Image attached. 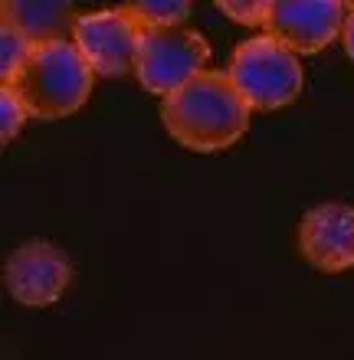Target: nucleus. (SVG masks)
Returning a JSON list of instances; mask_svg holds the SVG:
<instances>
[{"label": "nucleus", "instance_id": "f8f14e48", "mask_svg": "<svg viewBox=\"0 0 354 360\" xmlns=\"http://www.w3.org/2000/svg\"><path fill=\"white\" fill-rule=\"evenodd\" d=\"M27 118H30V112H27V105H23V98L17 95V89L0 86V141L4 144L13 141Z\"/></svg>", "mask_w": 354, "mask_h": 360}, {"label": "nucleus", "instance_id": "0eeeda50", "mask_svg": "<svg viewBox=\"0 0 354 360\" xmlns=\"http://www.w3.org/2000/svg\"><path fill=\"white\" fill-rule=\"evenodd\" d=\"M348 7L341 0H272L266 33L296 56H312L341 39Z\"/></svg>", "mask_w": 354, "mask_h": 360}, {"label": "nucleus", "instance_id": "9d476101", "mask_svg": "<svg viewBox=\"0 0 354 360\" xmlns=\"http://www.w3.org/2000/svg\"><path fill=\"white\" fill-rule=\"evenodd\" d=\"M122 10L148 33V30H177L191 17V0H138L122 4Z\"/></svg>", "mask_w": 354, "mask_h": 360}, {"label": "nucleus", "instance_id": "f03ea898", "mask_svg": "<svg viewBox=\"0 0 354 360\" xmlns=\"http://www.w3.org/2000/svg\"><path fill=\"white\" fill-rule=\"evenodd\" d=\"M92 66L72 39L37 46L20 76L10 82L27 105L30 118H66L76 115L92 95Z\"/></svg>", "mask_w": 354, "mask_h": 360}, {"label": "nucleus", "instance_id": "423d86ee", "mask_svg": "<svg viewBox=\"0 0 354 360\" xmlns=\"http://www.w3.org/2000/svg\"><path fill=\"white\" fill-rule=\"evenodd\" d=\"M72 282V262L56 243L30 239L7 256L4 266V285L10 298L30 308H46L63 298Z\"/></svg>", "mask_w": 354, "mask_h": 360}, {"label": "nucleus", "instance_id": "39448f33", "mask_svg": "<svg viewBox=\"0 0 354 360\" xmlns=\"http://www.w3.org/2000/svg\"><path fill=\"white\" fill-rule=\"evenodd\" d=\"M141 37L144 30L122 7L79 13L76 27H72V43L86 56L92 72L106 79H122L134 72Z\"/></svg>", "mask_w": 354, "mask_h": 360}, {"label": "nucleus", "instance_id": "20e7f679", "mask_svg": "<svg viewBox=\"0 0 354 360\" xmlns=\"http://www.w3.org/2000/svg\"><path fill=\"white\" fill-rule=\"evenodd\" d=\"M207 63H210V43L201 30H148L138 49L134 79L144 92L167 98L197 76H203Z\"/></svg>", "mask_w": 354, "mask_h": 360}, {"label": "nucleus", "instance_id": "1a4fd4ad", "mask_svg": "<svg viewBox=\"0 0 354 360\" xmlns=\"http://www.w3.org/2000/svg\"><path fill=\"white\" fill-rule=\"evenodd\" d=\"M76 20H79L76 7L66 4V0H7L0 7V23L13 27L33 46L69 39Z\"/></svg>", "mask_w": 354, "mask_h": 360}, {"label": "nucleus", "instance_id": "ddd939ff", "mask_svg": "<svg viewBox=\"0 0 354 360\" xmlns=\"http://www.w3.org/2000/svg\"><path fill=\"white\" fill-rule=\"evenodd\" d=\"M217 10H220L223 17L243 23V27H266L272 0H220Z\"/></svg>", "mask_w": 354, "mask_h": 360}, {"label": "nucleus", "instance_id": "9b49d317", "mask_svg": "<svg viewBox=\"0 0 354 360\" xmlns=\"http://www.w3.org/2000/svg\"><path fill=\"white\" fill-rule=\"evenodd\" d=\"M33 43L27 37H20L13 27L0 23V86H10L20 76V69L27 66V59L33 56Z\"/></svg>", "mask_w": 354, "mask_h": 360}, {"label": "nucleus", "instance_id": "4468645a", "mask_svg": "<svg viewBox=\"0 0 354 360\" xmlns=\"http://www.w3.org/2000/svg\"><path fill=\"white\" fill-rule=\"evenodd\" d=\"M341 43H345L348 59L354 63V4L348 7V20H345V30H341Z\"/></svg>", "mask_w": 354, "mask_h": 360}, {"label": "nucleus", "instance_id": "f257e3e1", "mask_svg": "<svg viewBox=\"0 0 354 360\" xmlns=\"http://www.w3.org/2000/svg\"><path fill=\"white\" fill-rule=\"evenodd\" d=\"M161 122L187 151H227L246 134L249 105L239 98L227 72H203L174 95L161 98Z\"/></svg>", "mask_w": 354, "mask_h": 360}, {"label": "nucleus", "instance_id": "7ed1b4c3", "mask_svg": "<svg viewBox=\"0 0 354 360\" xmlns=\"http://www.w3.org/2000/svg\"><path fill=\"white\" fill-rule=\"evenodd\" d=\"M227 79L249 105V112H276L302 95L305 72L289 46L269 33L243 39L227 63Z\"/></svg>", "mask_w": 354, "mask_h": 360}, {"label": "nucleus", "instance_id": "6e6552de", "mask_svg": "<svg viewBox=\"0 0 354 360\" xmlns=\"http://www.w3.org/2000/svg\"><path fill=\"white\" fill-rule=\"evenodd\" d=\"M298 252L318 272H345L354 266V207L318 203L298 223Z\"/></svg>", "mask_w": 354, "mask_h": 360}]
</instances>
